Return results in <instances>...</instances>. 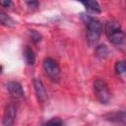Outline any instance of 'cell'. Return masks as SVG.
Wrapping results in <instances>:
<instances>
[{"label":"cell","instance_id":"6da1fadb","mask_svg":"<svg viewBox=\"0 0 126 126\" xmlns=\"http://www.w3.org/2000/svg\"><path fill=\"white\" fill-rule=\"evenodd\" d=\"M105 33L111 44L124 51L125 49V34L117 21L110 20L105 24Z\"/></svg>","mask_w":126,"mask_h":126},{"label":"cell","instance_id":"7a4b0ae2","mask_svg":"<svg viewBox=\"0 0 126 126\" xmlns=\"http://www.w3.org/2000/svg\"><path fill=\"white\" fill-rule=\"evenodd\" d=\"M87 30V40L91 46H94L98 41L102 33V24L97 20L89 15L83 16Z\"/></svg>","mask_w":126,"mask_h":126},{"label":"cell","instance_id":"3957f363","mask_svg":"<svg viewBox=\"0 0 126 126\" xmlns=\"http://www.w3.org/2000/svg\"><path fill=\"white\" fill-rule=\"evenodd\" d=\"M94 93L96 99L102 103L107 104L110 101L111 94L106 82L103 79H96L94 82Z\"/></svg>","mask_w":126,"mask_h":126},{"label":"cell","instance_id":"277c9868","mask_svg":"<svg viewBox=\"0 0 126 126\" xmlns=\"http://www.w3.org/2000/svg\"><path fill=\"white\" fill-rule=\"evenodd\" d=\"M42 66L46 76L50 79V81L54 83H58L61 78V71L58 62L53 58L47 57L43 60Z\"/></svg>","mask_w":126,"mask_h":126},{"label":"cell","instance_id":"5b68a950","mask_svg":"<svg viewBox=\"0 0 126 126\" xmlns=\"http://www.w3.org/2000/svg\"><path fill=\"white\" fill-rule=\"evenodd\" d=\"M7 91L14 100H21L25 96V93L22 85L16 81H10L6 85Z\"/></svg>","mask_w":126,"mask_h":126},{"label":"cell","instance_id":"8992f818","mask_svg":"<svg viewBox=\"0 0 126 126\" xmlns=\"http://www.w3.org/2000/svg\"><path fill=\"white\" fill-rule=\"evenodd\" d=\"M17 115V106L15 103L11 102L7 104L4 114H3V119H2V125L3 126H13L15 123Z\"/></svg>","mask_w":126,"mask_h":126},{"label":"cell","instance_id":"52a82bcc","mask_svg":"<svg viewBox=\"0 0 126 126\" xmlns=\"http://www.w3.org/2000/svg\"><path fill=\"white\" fill-rule=\"evenodd\" d=\"M32 83H33V88H34V92H35L37 100L41 103L45 102V100L47 99V93H46L43 83L39 79H33Z\"/></svg>","mask_w":126,"mask_h":126},{"label":"cell","instance_id":"ba28073f","mask_svg":"<svg viewBox=\"0 0 126 126\" xmlns=\"http://www.w3.org/2000/svg\"><path fill=\"white\" fill-rule=\"evenodd\" d=\"M104 119H106V120H108L110 122L121 123L122 125H124V123H125V112H124V110L114 111V112L106 114L104 116Z\"/></svg>","mask_w":126,"mask_h":126},{"label":"cell","instance_id":"9c48e42d","mask_svg":"<svg viewBox=\"0 0 126 126\" xmlns=\"http://www.w3.org/2000/svg\"><path fill=\"white\" fill-rule=\"evenodd\" d=\"M82 4L86 8V10L91 13H94V14L101 13V8L96 1H84L82 2Z\"/></svg>","mask_w":126,"mask_h":126},{"label":"cell","instance_id":"30bf717a","mask_svg":"<svg viewBox=\"0 0 126 126\" xmlns=\"http://www.w3.org/2000/svg\"><path fill=\"white\" fill-rule=\"evenodd\" d=\"M0 25L8 27V28H13L17 25V23L4 11L0 10Z\"/></svg>","mask_w":126,"mask_h":126},{"label":"cell","instance_id":"8fae6325","mask_svg":"<svg viewBox=\"0 0 126 126\" xmlns=\"http://www.w3.org/2000/svg\"><path fill=\"white\" fill-rule=\"evenodd\" d=\"M25 60L28 65H33L35 63V54L31 46H27L25 49Z\"/></svg>","mask_w":126,"mask_h":126},{"label":"cell","instance_id":"7c38bea8","mask_svg":"<svg viewBox=\"0 0 126 126\" xmlns=\"http://www.w3.org/2000/svg\"><path fill=\"white\" fill-rule=\"evenodd\" d=\"M95 53H96V56H98V57H100V58H106V57H108L109 54H110L108 48H107L105 45H103V44L98 45V46L96 47Z\"/></svg>","mask_w":126,"mask_h":126},{"label":"cell","instance_id":"4fadbf2b","mask_svg":"<svg viewBox=\"0 0 126 126\" xmlns=\"http://www.w3.org/2000/svg\"><path fill=\"white\" fill-rule=\"evenodd\" d=\"M29 34H30V37L33 43H38L42 39V35L37 31L31 30V31H29Z\"/></svg>","mask_w":126,"mask_h":126},{"label":"cell","instance_id":"5bb4252c","mask_svg":"<svg viewBox=\"0 0 126 126\" xmlns=\"http://www.w3.org/2000/svg\"><path fill=\"white\" fill-rule=\"evenodd\" d=\"M114 69H115L116 74L123 76V75L125 74V70H126L125 62H124L123 60H121V61H117V62L115 63V67H114Z\"/></svg>","mask_w":126,"mask_h":126},{"label":"cell","instance_id":"9a60e30c","mask_svg":"<svg viewBox=\"0 0 126 126\" xmlns=\"http://www.w3.org/2000/svg\"><path fill=\"white\" fill-rule=\"evenodd\" d=\"M45 126H63V122L60 118L58 117H53L51 118L46 124Z\"/></svg>","mask_w":126,"mask_h":126},{"label":"cell","instance_id":"2e32d148","mask_svg":"<svg viewBox=\"0 0 126 126\" xmlns=\"http://www.w3.org/2000/svg\"><path fill=\"white\" fill-rule=\"evenodd\" d=\"M26 4L29 6V8H32V9L37 8L38 5H39V3H38L37 1H27Z\"/></svg>","mask_w":126,"mask_h":126},{"label":"cell","instance_id":"e0dca14e","mask_svg":"<svg viewBox=\"0 0 126 126\" xmlns=\"http://www.w3.org/2000/svg\"><path fill=\"white\" fill-rule=\"evenodd\" d=\"M0 5L3 6V7L8 8V7L12 6V1H10V0H0Z\"/></svg>","mask_w":126,"mask_h":126},{"label":"cell","instance_id":"ac0fdd59","mask_svg":"<svg viewBox=\"0 0 126 126\" xmlns=\"http://www.w3.org/2000/svg\"><path fill=\"white\" fill-rule=\"evenodd\" d=\"M1 72H2V67L0 66V73H1Z\"/></svg>","mask_w":126,"mask_h":126}]
</instances>
